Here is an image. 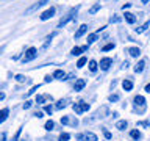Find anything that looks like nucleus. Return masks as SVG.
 Listing matches in <instances>:
<instances>
[{
  "instance_id": "obj_1",
  "label": "nucleus",
  "mask_w": 150,
  "mask_h": 141,
  "mask_svg": "<svg viewBox=\"0 0 150 141\" xmlns=\"http://www.w3.org/2000/svg\"><path fill=\"white\" fill-rule=\"evenodd\" d=\"M38 56V49L36 47H28V49L25 50V55H23V58H22V63L25 64V63H30V61H33Z\"/></svg>"
},
{
  "instance_id": "obj_2",
  "label": "nucleus",
  "mask_w": 150,
  "mask_h": 141,
  "mask_svg": "<svg viewBox=\"0 0 150 141\" xmlns=\"http://www.w3.org/2000/svg\"><path fill=\"white\" fill-rule=\"evenodd\" d=\"M89 103H86V102H75L74 105H72V110L77 113V115H83L84 111H89Z\"/></svg>"
},
{
  "instance_id": "obj_3",
  "label": "nucleus",
  "mask_w": 150,
  "mask_h": 141,
  "mask_svg": "<svg viewBox=\"0 0 150 141\" xmlns=\"http://www.w3.org/2000/svg\"><path fill=\"white\" fill-rule=\"evenodd\" d=\"M49 2H50V0H38V3H35L33 6H30V8H28L27 11H25V16H27V14H31V13L38 11V9H41L42 6H45V5L49 3Z\"/></svg>"
},
{
  "instance_id": "obj_4",
  "label": "nucleus",
  "mask_w": 150,
  "mask_h": 141,
  "mask_svg": "<svg viewBox=\"0 0 150 141\" xmlns=\"http://www.w3.org/2000/svg\"><path fill=\"white\" fill-rule=\"evenodd\" d=\"M55 13H56V8H55V6H50L49 9H45V11L41 14L39 19H41L42 22H45V21H49V19L53 17V16H55Z\"/></svg>"
},
{
  "instance_id": "obj_5",
  "label": "nucleus",
  "mask_w": 150,
  "mask_h": 141,
  "mask_svg": "<svg viewBox=\"0 0 150 141\" xmlns=\"http://www.w3.org/2000/svg\"><path fill=\"white\" fill-rule=\"evenodd\" d=\"M112 66V58H110V56H105V58L100 60V63H98V68H100L102 70H108Z\"/></svg>"
},
{
  "instance_id": "obj_6",
  "label": "nucleus",
  "mask_w": 150,
  "mask_h": 141,
  "mask_svg": "<svg viewBox=\"0 0 150 141\" xmlns=\"http://www.w3.org/2000/svg\"><path fill=\"white\" fill-rule=\"evenodd\" d=\"M77 9H78V6H77V8H74L72 11H70V13L67 14V16L64 17V19H61V21H59V24H58V28L64 27V25H66V24H67V22H70V21H72V19H74V13L77 11Z\"/></svg>"
},
{
  "instance_id": "obj_7",
  "label": "nucleus",
  "mask_w": 150,
  "mask_h": 141,
  "mask_svg": "<svg viewBox=\"0 0 150 141\" xmlns=\"http://www.w3.org/2000/svg\"><path fill=\"white\" fill-rule=\"evenodd\" d=\"M84 86H86V80L77 78V80H75V83H74V91H75V93H78V91H81Z\"/></svg>"
},
{
  "instance_id": "obj_8",
  "label": "nucleus",
  "mask_w": 150,
  "mask_h": 141,
  "mask_svg": "<svg viewBox=\"0 0 150 141\" xmlns=\"http://www.w3.org/2000/svg\"><path fill=\"white\" fill-rule=\"evenodd\" d=\"M88 28H89V27L86 25V24H81V25H80V28L77 30V33H75V39H80L81 36L86 35V33H88Z\"/></svg>"
},
{
  "instance_id": "obj_9",
  "label": "nucleus",
  "mask_w": 150,
  "mask_h": 141,
  "mask_svg": "<svg viewBox=\"0 0 150 141\" xmlns=\"http://www.w3.org/2000/svg\"><path fill=\"white\" fill-rule=\"evenodd\" d=\"M61 124H63V125H74V127H77L78 125V121L77 119H70V118L69 116H63V118H61Z\"/></svg>"
},
{
  "instance_id": "obj_10",
  "label": "nucleus",
  "mask_w": 150,
  "mask_h": 141,
  "mask_svg": "<svg viewBox=\"0 0 150 141\" xmlns=\"http://www.w3.org/2000/svg\"><path fill=\"white\" fill-rule=\"evenodd\" d=\"M124 19H125V22H127V24H130V25H133V24L136 22V19H138V17H136L133 13H128V11H125V14H124Z\"/></svg>"
},
{
  "instance_id": "obj_11",
  "label": "nucleus",
  "mask_w": 150,
  "mask_h": 141,
  "mask_svg": "<svg viewBox=\"0 0 150 141\" xmlns=\"http://www.w3.org/2000/svg\"><path fill=\"white\" fill-rule=\"evenodd\" d=\"M144 69H145V60H139L134 66V72L136 74H142Z\"/></svg>"
},
{
  "instance_id": "obj_12",
  "label": "nucleus",
  "mask_w": 150,
  "mask_h": 141,
  "mask_svg": "<svg viewBox=\"0 0 150 141\" xmlns=\"http://www.w3.org/2000/svg\"><path fill=\"white\" fill-rule=\"evenodd\" d=\"M52 77L56 78V80H66V72L63 69H56L53 74H52Z\"/></svg>"
},
{
  "instance_id": "obj_13",
  "label": "nucleus",
  "mask_w": 150,
  "mask_h": 141,
  "mask_svg": "<svg viewBox=\"0 0 150 141\" xmlns=\"http://www.w3.org/2000/svg\"><path fill=\"white\" fill-rule=\"evenodd\" d=\"M133 102H134V105H136V107L139 105V107L145 108V97H144V96H134Z\"/></svg>"
},
{
  "instance_id": "obj_14",
  "label": "nucleus",
  "mask_w": 150,
  "mask_h": 141,
  "mask_svg": "<svg viewBox=\"0 0 150 141\" xmlns=\"http://www.w3.org/2000/svg\"><path fill=\"white\" fill-rule=\"evenodd\" d=\"M122 88H124V91H131V89H133V82L128 78L122 80Z\"/></svg>"
},
{
  "instance_id": "obj_15",
  "label": "nucleus",
  "mask_w": 150,
  "mask_h": 141,
  "mask_svg": "<svg viewBox=\"0 0 150 141\" xmlns=\"http://www.w3.org/2000/svg\"><path fill=\"white\" fill-rule=\"evenodd\" d=\"M108 115H110V110H108V107H106V105H103L100 110L97 111V115H96V116H97V118H106Z\"/></svg>"
},
{
  "instance_id": "obj_16",
  "label": "nucleus",
  "mask_w": 150,
  "mask_h": 141,
  "mask_svg": "<svg viewBox=\"0 0 150 141\" xmlns=\"http://www.w3.org/2000/svg\"><path fill=\"white\" fill-rule=\"evenodd\" d=\"M128 53H130V56H133V58H138V56H141V49L139 47H130Z\"/></svg>"
},
{
  "instance_id": "obj_17",
  "label": "nucleus",
  "mask_w": 150,
  "mask_h": 141,
  "mask_svg": "<svg viewBox=\"0 0 150 141\" xmlns=\"http://www.w3.org/2000/svg\"><path fill=\"white\" fill-rule=\"evenodd\" d=\"M127 127H128V122H127L125 119H122V121H117V122H116V129H117V130H120V132H124Z\"/></svg>"
},
{
  "instance_id": "obj_18",
  "label": "nucleus",
  "mask_w": 150,
  "mask_h": 141,
  "mask_svg": "<svg viewBox=\"0 0 150 141\" xmlns=\"http://www.w3.org/2000/svg\"><path fill=\"white\" fill-rule=\"evenodd\" d=\"M9 116V108H2L0 110V122H5Z\"/></svg>"
},
{
  "instance_id": "obj_19",
  "label": "nucleus",
  "mask_w": 150,
  "mask_h": 141,
  "mask_svg": "<svg viewBox=\"0 0 150 141\" xmlns=\"http://www.w3.org/2000/svg\"><path fill=\"white\" fill-rule=\"evenodd\" d=\"M84 140L86 141H98L97 135L92 133V132H84Z\"/></svg>"
},
{
  "instance_id": "obj_20",
  "label": "nucleus",
  "mask_w": 150,
  "mask_h": 141,
  "mask_svg": "<svg viewBox=\"0 0 150 141\" xmlns=\"http://www.w3.org/2000/svg\"><path fill=\"white\" fill-rule=\"evenodd\" d=\"M149 27H150V21H147V22L144 24V25H141V27H138V28H134V31L138 33V35H141V33H144Z\"/></svg>"
},
{
  "instance_id": "obj_21",
  "label": "nucleus",
  "mask_w": 150,
  "mask_h": 141,
  "mask_svg": "<svg viewBox=\"0 0 150 141\" xmlns=\"http://www.w3.org/2000/svg\"><path fill=\"white\" fill-rule=\"evenodd\" d=\"M89 70H91L92 74L98 70V63H97L96 60H91V61H89Z\"/></svg>"
},
{
  "instance_id": "obj_22",
  "label": "nucleus",
  "mask_w": 150,
  "mask_h": 141,
  "mask_svg": "<svg viewBox=\"0 0 150 141\" xmlns=\"http://www.w3.org/2000/svg\"><path fill=\"white\" fill-rule=\"evenodd\" d=\"M130 136H131V138H133V140H136V141H139L141 138H142V135H141V132H139L138 129L131 130V132H130Z\"/></svg>"
},
{
  "instance_id": "obj_23",
  "label": "nucleus",
  "mask_w": 150,
  "mask_h": 141,
  "mask_svg": "<svg viewBox=\"0 0 150 141\" xmlns=\"http://www.w3.org/2000/svg\"><path fill=\"white\" fill-rule=\"evenodd\" d=\"M98 39V35L97 33H91V35H88V46H91V44H94V42H96Z\"/></svg>"
},
{
  "instance_id": "obj_24",
  "label": "nucleus",
  "mask_w": 150,
  "mask_h": 141,
  "mask_svg": "<svg viewBox=\"0 0 150 141\" xmlns=\"http://www.w3.org/2000/svg\"><path fill=\"white\" fill-rule=\"evenodd\" d=\"M66 102H69V99H61V100H58V102H56L55 108H56V110H61V108H64L66 105H67Z\"/></svg>"
},
{
  "instance_id": "obj_25",
  "label": "nucleus",
  "mask_w": 150,
  "mask_h": 141,
  "mask_svg": "<svg viewBox=\"0 0 150 141\" xmlns=\"http://www.w3.org/2000/svg\"><path fill=\"white\" fill-rule=\"evenodd\" d=\"M86 63H88V58H86V56H80L78 61H77V68L81 69V68H84V64H86Z\"/></svg>"
},
{
  "instance_id": "obj_26",
  "label": "nucleus",
  "mask_w": 150,
  "mask_h": 141,
  "mask_svg": "<svg viewBox=\"0 0 150 141\" xmlns=\"http://www.w3.org/2000/svg\"><path fill=\"white\" fill-rule=\"evenodd\" d=\"M81 53H83V49H81V47H74V49L70 50V55H72V56H80Z\"/></svg>"
},
{
  "instance_id": "obj_27",
  "label": "nucleus",
  "mask_w": 150,
  "mask_h": 141,
  "mask_svg": "<svg viewBox=\"0 0 150 141\" xmlns=\"http://www.w3.org/2000/svg\"><path fill=\"white\" fill-rule=\"evenodd\" d=\"M100 8H102V5H100V3H96V5H92V6L89 8V14H96L97 11H100Z\"/></svg>"
},
{
  "instance_id": "obj_28",
  "label": "nucleus",
  "mask_w": 150,
  "mask_h": 141,
  "mask_svg": "<svg viewBox=\"0 0 150 141\" xmlns=\"http://www.w3.org/2000/svg\"><path fill=\"white\" fill-rule=\"evenodd\" d=\"M114 47H116L114 42H108V44H105V46L102 47V52H110V50L114 49Z\"/></svg>"
},
{
  "instance_id": "obj_29",
  "label": "nucleus",
  "mask_w": 150,
  "mask_h": 141,
  "mask_svg": "<svg viewBox=\"0 0 150 141\" xmlns=\"http://www.w3.org/2000/svg\"><path fill=\"white\" fill-rule=\"evenodd\" d=\"M69 140H70V133H67V132H63L58 138V141H69Z\"/></svg>"
},
{
  "instance_id": "obj_30",
  "label": "nucleus",
  "mask_w": 150,
  "mask_h": 141,
  "mask_svg": "<svg viewBox=\"0 0 150 141\" xmlns=\"http://www.w3.org/2000/svg\"><path fill=\"white\" fill-rule=\"evenodd\" d=\"M44 127H45V130H49V132H50V130H53V129H55V122L50 119V121H47V122H45V125H44Z\"/></svg>"
},
{
  "instance_id": "obj_31",
  "label": "nucleus",
  "mask_w": 150,
  "mask_h": 141,
  "mask_svg": "<svg viewBox=\"0 0 150 141\" xmlns=\"http://www.w3.org/2000/svg\"><path fill=\"white\" fill-rule=\"evenodd\" d=\"M119 99H120L119 94H111V96L108 97V100H110L111 103H114V102H119Z\"/></svg>"
},
{
  "instance_id": "obj_32",
  "label": "nucleus",
  "mask_w": 150,
  "mask_h": 141,
  "mask_svg": "<svg viewBox=\"0 0 150 141\" xmlns=\"http://www.w3.org/2000/svg\"><path fill=\"white\" fill-rule=\"evenodd\" d=\"M14 78H16V82H19V83H23V82H27V77H25L23 74H17Z\"/></svg>"
},
{
  "instance_id": "obj_33",
  "label": "nucleus",
  "mask_w": 150,
  "mask_h": 141,
  "mask_svg": "<svg viewBox=\"0 0 150 141\" xmlns=\"http://www.w3.org/2000/svg\"><path fill=\"white\" fill-rule=\"evenodd\" d=\"M44 102H45V96H41V94H39V96H36V103H38V105H42Z\"/></svg>"
},
{
  "instance_id": "obj_34",
  "label": "nucleus",
  "mask_w": 150,
  "mask_h": 141,
  "mask_svg": "<svg viewBox=\"0 0 150 141\" xmlns=\"http://www.w3.org/2000/svg\"><path fill=\"white\" fill-rule=\"evenodd\" d=\"M102 132H103V136H105L106 140H112V133H110L106 129H102Z\"/></svg>"
},
{
  "instance_id": "obj_35",
  "label": "nucleus",
  "mask_w": 150,
  "mask_h": 141,
  "mask_svg": "<svg viewBox=\"0 0 150 141\" xmlns=\"http://www.w3.org/2000/svg\"><path fill=\"white\" fill-rule=\"evenodd\" d=\"M39 88H41V85H35V86H33V88L30 89V91H28V94H27V96H31V94H35V93H36Z\"/></svg>"
},
{
  "instance_id": "obj_36",
  "label": "nucleus",
  "mask_w": 150,
  "mask_h": 141,
  "mask_svg": "<svg viewBox=\"0 0 150 141\" xmlns=\"http://www.w3.org/2000/svg\"><path fill=\"white\" fill-rule=\"evenodd\" d=\"M44 113H47V115H52V113H53V107H52V105H45V107H44Z\"/></svg>"
},
{
  "instance_id": "obj_37",
  "label": "nucleus",
  "mask_w": 150,
  "mask_h": 141,
  "mask_svg": "<svg viewBox=\"0 0 150 141\" xmlns=\"http://www.w3.org/2000/svg\"><path fill=\"white\" fill-rule=\"evenodd\" d=\"M21 133H22V127H21V129H17V132H16V135H14L13 141H19V136H21Z\"/></svg>"
},
{
  "instance_id": "obj_38",
  "label": "nucleus",
  "mask_w": 150,
  "mask_h": 141,
  "mask_svg": "<svg viewBox=\"0 0 150 141\" xmlns=\"http://www.w3.org/2000/svg\"><path fill=\"white\" fill-rule=\"evenodd\" d=\"M110 22H111V24H117V22H120V17H119V16H112V17L110 19Z\"/></svg>"
},
{
  "instance_id": "obj_39",
  "label": "nucleus",
  "mask_w": 150,
  "mask_h": 141,
  "mask_svg": "<svg viewBox=\"0 0 150 141\" xmlns=\"http://www.w3.org/2000/svg\"><path fill=\"white\" fill-rule=\"evenodd\" d=\"M31 105H33V102H31V100H27L25 103H23V110H28V108H31Z\"/></svg>"
},
{
  "instance_id": "obj_40",
  "label": "nucleus",
  "mask_w": 150,
  "mask_h": 141,
  "mask_svg": "<svg viewBox=\"0 0 150 141\" xmlns=\"http://www.w3.org/2000/svg\"><path fill=\"white\" fill-rule=\"evenodd\" d=\"M138 125H141V127H150V122L149 121H141V122H138Z\"/></svg>"
},
{
  "instance_id": "obj_41",
  "label": "nucleus",
  "mask_w": 150,
  "mask_h": 141,
  "mask_svg": "<svg viewBox=\"0 0 150 141\" xmlns=\"http://www.w3.org/2000/svg\"><path fill=\"white\" fill-rule=\"evenodd\" d=\"M77 140L78 141H86V140H84V133H78L77 135Z\"/></svg>"
},
{
  "instance_id": "obj_42",
  "label": "nucleus",
  "mask_w": 150,
  "mask_h": 141,
  "mask_svg": "<svg viewBox=\"0 0 150 141\" xmlns=\"http://www.w3.org/2000/svg\"><path fill=\"white\" fill-rule=\"evenodd\" d=\"M52 80H53V77H52V75H45V80H44V82L49 83V82H52Z\"/></svg>"
},
{
  "instance_id": "obj_43",
  "label": "nucleus",
  "mask_w": 150,
  "mask_h": 141,
  "mask_svg": "<svg viewBox=\"0 0 150 141\" xmlns=\"http://www.w3.org/2000/svg\"><path fill=\"white\" fill-rule=\"evenodd\" d=\"M35 116L38 118V119H39V118H42V116H44V113H42V111H36V113H35Z\"/></svg>"
},
{
  "instance_id": "obj_44",
  "label": "nucleus",
  "mask_w": 150,
  "mask_h": 141,
  "mask_svg": "<svg viewBox=\"0 0 150 141\" xmlns=\"http://www.w3.org/2000/svg\"><path fill=\"white\" fill-rule=\"evenodd\" d=\"M130 6H131V3H125V5H122V9L125 11V9H128Z\"/></svg>"
},
{
  "instance_id": "obj_45",
  "label": "nucleus",
  "mask_w": 150,
  "mask_h": 141,
  "mask_svg": "<svg viewBox=\"0 0 150 141\" xmlns=\"http://www.w3.org/2000/svg\"><path fill=\"white\" fill-rule=\"evenodd\" d=\"M128 66H130V63H128V61H124V63H122V68H124V69H127Z\"/></svg>"
},
{
  "instance_id": "obj_46",
  "label": "nucleus",
  "mask_w": 150,
  "mask_h": 141,
  "mask_svg": "<svg viewBox=\"0 0 150 141\" xmlns=\"http://www.w3.org/2000/svg\"><path fill=\"white\" fill-rule=\"evenodd\" d=\"M145 93H149V94H150V83H149V85H145Z\"/></svg>"
},
{
  "instance_id": "obj_47",
  "label": "nucleus",
  "mask_w": 150,
  "mask_h": 141,
  "mask_svg": "<svg viewBox=\"0 0 150 141\" xmlns=\"http://www.w3.org/2000/svg\"><path fill=\"white\" fill-rule=\"evenodd\" d=\"M5 99V93H0V100H3Z\"/></svg>"
}]
</instances>
